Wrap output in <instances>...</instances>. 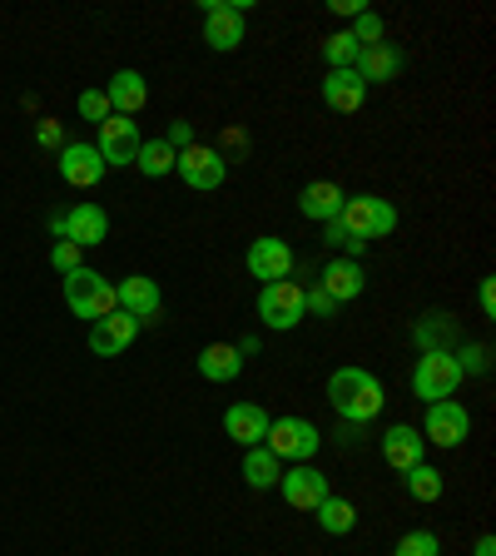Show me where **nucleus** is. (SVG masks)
<instances>
[{
    "mask_svg": "<svg viewBox=\"0 0 496 556\" xmlns=\"http://www.w3.org/2000/svg\"><path fill=\"white\" fill-rule=\"evenodd\" d=\"M60 289H65V303H69V313H80V318H104V313H115L119 308V299H115V283L104 274H94V268H69L65 278H60Z\"/></svg>",
    "mask_w": 496,
    "mask_h": 556,
    "instance_id": "nucleus-2",
    "label": "nucleus"
},
{
    "mask_svg": "<svg viewBox=\"0 0 496 556\" xmlns=\"http://www.w3.org/2000/svg\"><path fill=\"white\" fill-rule=\"evenodd\" d=\"M135 333H139V318H129L125 308H115V313H104V318L90 324V348L100 358H119V353L135 343Z\"/></svg>",
    "mask_w": 496,
    "mask_h": 556,
    "instance_id": "nucleus-13",
    "label": "nucleus"
},
{
    "mask_svg": "<svg viewBox=\"0 0 496 556\" xmlns=\"http://www.w3.org/2000/svg\"><path fill=\"white\" fill-rule=\"evenodd\" d=\"M278 492H283V502H289L293 511H313L318 502H328L333 492H328V477L318 472L313 463H298L293 472L278 477Z\"/></svg>",
    "mask_w": 496,
    "mask_h": 556,
    "instance_id": "nucleus-10",
    "label": "nucleus"
},
{
    "mask_svg": "<svg viewBox=\"0 0 496 556\" xmlns=\"http://www.w3.org/2000/svg\"><path fill=\"white\" fill-rule=\"evenodd\" d=\"M135 164H139V174H144V179H164V174H174V150L164 144V139H144Z\"/></svg>",
    "mask_w": 496,
    "mask_h": 556,
    "instance_id": "nucleus-27",
    "label": "nucleus"
},
{
    "mask_svg": "<svg viewBox=\"0 0 496 556\" xmlns=\"http://www.w3.org/2000/svg\"><path fill=\"white\" fill-rule=\"evenodd\" d=\"M258 318H264V328H274V333H293V328L308 318V308H303V283H293V278L264 283V289H258Z\"/></svg>",
    "mask_w": 496,
    "mask_h": 556,
    "instance_id": "nucleus-5",
    "label": "nucleus"
},
{
    "mask_svg": "<svg viewBox=\"0 0 496 556\" xmlns=\"http://www.w3.org/2000/svg\"><path fill=\"white\" fill-rule=\"evenodd\" d=\"M393 556H442V542L428 532V527H417V532H407L403 542H397Z\"/></svg>",
    "mask_w": 496,
    "mask_h": 556,
    "instance_id": "nucleus-31",
    "label": "nucleus"
},
{
    "mask_svg": "<svg viewBox=\"0 0 496 556\" xmlns=\"http://www.w3.org/2000/svg\"><path fill=\"white\" fill-rule=\"evenodd\" d=\"M457 382H462V368H457V358H452V348H428V353L417 358V368H412V393L422 397L428 407L457 393Z\"/></svg>",
    "mask_w": 496,
    "mask_h": 556,
    "instance_id": "nucleus-4",
    "label": "nucleus"
},
{
    "mask_svg": "<svg viewBox=\"0 0 496 556\" xmlns=\"http://www.w3.org/2000/svg\"><path fill=\"white\" fill-rule=\"evenodd\" d=\"M50 264H55L60 278H65L69 268H80V249H75L69 239H55V249H50Z\"/></svg>",
    "mask_w": 496,
    "mask_h": 556,
    "instance_id": "nucleus-36",
    "label": "nucleus"
},
{
    "mask_svg": "<svg viewBox=\"0 0 496 556\" xmlns=\"http://www.w3.org/2000/svg\"><path fill=\"white\" fill-rule=\"evenodd\" d=\"M452 358H457V368H462V378H467V372H486V368H492V353H486L482 343L462 348V353H452Z\"/></svg>",
    "mask_w": 496,
    "mask_h": 556,
    "instance_id": "nucleus-33",
    "label": "nucleus"
},
{
    "mask_svg": "<svg viewBox=\"0 0 496 556\" xmlns=\"http://www.w3.org/2000/svg\"><path fill=\"white\" fill-rule=\"evenodd\" d=\"M164 144H169L174 154H179V150H189V144H194V129H189V119H174V125H169V135H164Z\"/></svg>",
    "mask_w": 496,
    "mask_h": 556,
    "instance_id": "nucleus-38",
    "label": "nucleus"
},
{
    "mask_svg": "<svg viewBox=\"0 0 496 556\" xmlns=\"http://www.w3.org/2000/svg\"><path fill=\"white\" fill-rule=\"evenodd\" d=\"M104 100H110V115H139L144 104H150V80L139 75V70H119V75H110V90H104Z\"/></svg>",
    "mask_w": 496,
    "mask_h": 556,
    "instance_id": "nucleus-19",
    "label": "nucleus"
},
{
    "mask_svg": "<svg viewBox=\"0 0 496 556\" xmlns=\"http://www.w3.org/2000/svg\"><path fill=\"white\" fill-rule=\"evenodd\" d=\"M343 199L347 194L333 185V179H313V185H303V194H298V214L313 224H328L343 214Z\"/></svg>",
    "mask_w": 496,
    "mask_h": 556,
    "instance_id": "nucleus-23",
    "label": "nucleus"
},
{
    "mask_svg": "<svg viewBox=\"0 0 496 556\" xmlns=\"http://www.w3.org/2000/svg\"><path fill=\"white\" fill-rule=\"evenodd\" d=\"M278 477H283V463H278L268 447H249V452H243V482H249V486L268 492V486H278Z\"/></svg>",
    "mask_w": 496,
    "mask_h": 556,
    "instance_id": "nucleus-25",
    "label": "nucleus"
},
{
    "mask_svg": "<svg viewBox=\"0 0 496 556\" xmlns=\"http://www.w3.org/2000/svg\"><path fill=\"white\" fill-rule=\"evenodd\" d=\"M139 144H144V135H139V125L135 119H125V115H110L100 125V160H104V169H125V164H135L139 160Z\"/></svg>",
    "mask_w": 496,
    "mask_h": 556,
    "instance_id": "nucleus-9",
    "label": "nucleus"
},
{
    "mask_svg": "<svg viewBox=\"0 0 496 556\" xmlns=\"http://www.w3.org/2000/svg\"><path fill=\"white\" fill-rule=\"evenodd\" d=\"M115 299H119V308H125L129 318H139V324H154V318H160V308H164V293H160V283H154L150 274L119 278Z\"/></svg>",
    "mask_w": 496,
    "mask_h": 556,
    "instance_id": "nucleus-12",
    "label": "nucleus"
},
{
    "mask_svg": "<svg viewBox=\"0 0 496 556\" xmlns=\"http://www.w3.org/2000/svg\"><path fill=\"white\" fill-rule=\"evenodd\" d=\"M264 447L274 452L278 463H313V452L323 447V432L313 428L308 417H274Z\"/></svg>",
    "mask_w": 496,
    "mask_h": 556,
    "instance_id": "nucleus-3",
    "label": "nucleus"
},
{
    "mask_svg": "<svg viewBox=\"0 0 496 556\" xmlns=\"http://www.w3.org/2000/svg\"><path fill=\"white\" fill-rule=\"evenodd\" d=\"M338 219L358 233V239H387V233L397 229V208L378 194H347Z\"/></svg>",
    "mask_w": 496,
    "mask_h": 556,
    "instance_id": "nucleus-6",
    "label": "nucleus"
},
{
    "mask_svg": "<svg viewBox=\"0 0 496 556\" xmlns=\"http://www.w3.org/2000/svg\"><path fill=\"white\" fill-rule=\"evenodd\" d=\"M80 115L94 119V125H104V119H110V100H104V90H85L80 94Z\"/></svg>",
    "mask_w": 496,
    "mask_h": 556,
    "instance_id": "nucleus-35",
    "label": "nucleus"
},
{
    "mask_svg": "<svg viewBox=\"0 0 496 556\" xmlns=\"http://www.w3.org/2000/svg\"><path fill=\"white\" fill-rule=\"evenodd\" d=\"M333 11H338V15H353V21H358L368 5H363V0H333Z\"/></svg>",
    "mask_w": 496,
    "mask_h": 556,
    "instance_id": "nucleus-42",
    "label": "nucleus"
},
{
    "mask_svg": "<svg viewBox=\"0 0 496 556\" xmlns=\"http://www.w3.org/2000/svg\"><path fill=\"white\" fill-rule=\"evenodd\" d=\"M55 160H60V179L75 189H94L104 179V160L94 144H65Z\"/></svg>",
    "mask_w": 496,
    "mask_h": 556,
    "instance_id": "nucleus-14",
    "label": "nucleus"
},
{
    "mask_svg": "<svg viewBox=\"0 0 496 556\" xmlns=\"http://www.w3.org/2000/svg\"><path fill=\"white\" fill-rule=\"evenodd\" d=\"M353 70H358L363 85H387L403 75V50L387 46V40H378V46H363L358 60H353Z\"/></svg>",
    "mask_w": 496,
    "mask_h": 556,
    "instance_id": "nucleus-17",
    "label": "nucleus"
},
{
    "mask_svg": "<svg viewBox=\"0 0 496 556\" xmlns=\"http://www.w3.org/2000/svg\"><path fill=\"white\" fill-rule=\"evenodd\" d=\"M442 333H452V324L437 313V324H417V343H422V353L428 348H442Z\"/></svg>",
    "mask_w": 496,
    "mask_h": 556,
    "instance_id": "nucleus-37",
    "label": "nucleus"
},
{
    "mask_svg": "<svg viewBox=\"0 0 496 556\" xmlns=\"http://www.w3.org/2000/svg\"><path fill=\"white\" fill-rule=\"evenodd\" d=\"M313 517H318V527H323L328 536H347L353 527H358V507H353V502H343V497L318 502V507H313Z\"/></svg>",
    "mask_w": 496,
    "mask_h": 556,
    "instance_id": "nucleus-26",
    "label": "nucleus"
},
{
    "mask_svg": "<svg viewBox=\"0 0 496 556\" xmlns=\"http://www.w3.org/2000/svg\"><path fill=\"white\" fill-rule=\"evenodd\" d=\"M35 144H40V150H65V129H60V119H40V125H35Z\"/></svg>",
    "mask_w": 496,
    "mask_h": 556,
    "instance_id": "nucleus-34",
    "label": "nucleus"
},
{
    "mask_svg": "<svg viewBox=\"0 0 496 556\" xmlns=\"http://www.w3.org/2000/svg\"><path fill=\"white\" fill-rule=\"evenodd\" d=\"M328 403L338 407L343 422L363 428V422H372V417L382 413V382L372 378L368 368H338L333 378H328Z\"/></svg>",
    "mask_w": 496,
    "mask_h": 556,
    "instance_id": "nucleus-1",
    "label": "nucleus"
},
{
    "mask_svg": "<svg viewBox=\"0 0 496 556\" xmlns=\"http://www.w3.org/2000/svg\"><path fill=\"white\" fill-rule=\"evenodd\" d=\"M476 556H496V542H492V536H476Z\"/></svg>",
    "mask_w": 496,
    "mask_h": 556,
    "instance_id": "nucleus-43",
    "label": "nucleus"
},
{
    "mask_svg": "<svg viewBox=\"0 0 496 556\" xmlns=\"http://www.w3.org/2000/svg\"><path fill=\"white\" fill-rule=\"evenodd\" d=\"M358 50H363V46H358V40H353L347 30H338V35H328V40H323V60H328L333 70H353Z\"/></svg>",
    "mask_w": 496,
    "mask_h": 556,
    "instance_id": "nucleus-29",
    "label": "nucleus"
},
{
    "mask_svg": "<svg viewBox=\"0 0 496 556\" xmlns=\"http://www.w3.org/2000/svg\"><path fill=\"white\" fill-rule=\"evenodd\" d=\"M347 35H353L358 46H378L382 35H387V25H382V15H378V11H363L358 21H353V30H347Z\"/></svg>",
    "mask_w": 496,
    "mask_h": 556,
    "instance_id": "nucleus-32",
    "label": "nucleus"
},
{
    "mask_svg": "<svg viewBox=\"0 0 496 556\" xmlns=\"http://www.w3.org/2000/svg\"><path fill=\"white\" fill-rule=\"evenodd\" d=\"M363 100H368V85L358 80V70H328L323 80V104L338 115H358Z\"/></svg>",
    "mask_w": 496,
    "mask_h": 556,
    "instance_id": "nucleus-21",
    "label": "nucleus"
},
{
    "mask_svg": "<svg viewBox=\"0 0 496 556\" xmlns=\"http://www.w3.org/2000/svg\"><path fill=\"white\" fill-rule=\"evenodd\" d=\"M403 477H407V492H412L417 502H437V497H442V486H447V482H442V472H437V467H428V463L407 467Z\"/></svg>",
    "mask_w": 496,
    "mask_h": 556,
    "instance_id": "nucleus-28",
    "label": "nucleus"
},
{
    "mask_svg": "<svg viewBox=\"0 0 496 556\" xmlns=\"http://www.w3.org/2000/svg\"><path fill=\"white\" fill-rule=\"evenodd\" d=\"M224 432H229L233 442H239L243 452L249 447H264L268 438V413L258 403H233L229 413H224Z\"/></svg>",
    "mask_w": 496,
    "mask_h": 556,
    "instance_id": "nucleus-20",
    "label": "nucleus"
},
{
    "mask_svg": "<svg viewBox=\"0 0 496 556\" xmlns=\"http://www.w3.org/2000/svg\"><path fill=\"white\" fill-rule=\"evenodd\" d=\"M224 150H229V154H243V150H249V135H243V129H229V135H224ZM219 150V154H224Z\"/></svg>",
    "mask_w": 496,
    "mask_h": 556,
    "instance_id": "nucleus-41",
    "label": "nucleus"
},
{
    "mask_svg": "<svg viewBox=\"0 0 496 556\" xmlns=\"http://www.w3.org/2000/svg\"><path fill=\"white\" fill-rule=\"evenodd\" d=\"M467 432H472V417H467L462 403L442 397V403L428 407V432H422V438H428L432 447H462Z\"/></svg>",
    "mask_w": 496,
    "mask_h": 556,
    "instance_id": "nucleus-11",
    "label": "nucleus"
},
{
    "mask_svg": "<svg viewBox=\"0 0 496 556\" xmlns=\"http://www.w3.org/2000/svg\"><path fill=\"white\" fill-rule=\"evenodd\" d=\"M243 11H249V0H204V40L208 50H229L243 46Z\"/></svg>",
    "mask_w": 496,
    "mask_h": 556,
    "instance_id": "nucleus-7",
    "label": "nucleus"
},
{
    "mask_svg": "<svg viewBox=\"0 0 496 556\" xmlns=\"http://www.w3.org/2000/svg\"><path fill=\"white\" fill-rule=\"evenodd\" d=\"M318 289H323L333 303H353L363 289H368V274H363L353 258H333V264L318 274Z\"/></svg>",
    "mask_w": 496,
    "mask_h": 556,
    "instance_id": "nucleus-22",
    "label": "nucleus"
},
{
    "mask_svg": "<svg viewBox=\"0 0 496 556\" xmlns=\"http://www.w3.org/2000/svg\"><path fill=\"white\" fill-rule=\"evenodd\" d=\"M199 372H204L208 382H233L243 372L239 343H208L204 353H199Z\"/></svg>",
    "mask_w": 496,
    "mask_h": 556,
    "instance_id": "nucleus-24",
    "label": "nucleus"
},
{
    "mask_svg": "<svg viewBox=\"0 0 496 556\" xmlns=\"http://www.w3.org/2000/svg\"><path fill=\"white\" fill-rule=\"evenodd\" d=\"M303 308H308V313H323V318H328V313H338V303L328 299L318 283H313V289H303Z\"/></svg>",
    "mask_w": 496,
    "mask_h": 556,
    "instance_id": "nucleus-39",
    "label": "nucleus"
},
{
    "mask_svg": "<svg viewBox=\"0 0 496 556\" xmlns=\"http://www.w3.org/2000/svg\"><path fill=\"white\" fill-rule=\"evenodd\" d=\"M174 174H179L189 189H219L224 174H229V160H224L219 150H208V144H189V150L174 154Z\"/></svg>",
    "mask_w": 496,
    "mask_h": 556,
    "instance_id": "nucleus-8",
    "label": "nucleus"
},
{
    "mask_svg": "<svg viewBox=\"0 0 496 556\" xmlns=\"http://www.w3.org/2000/svg\"><path fill=\"white\" fill-rule=\"evenodd\" d=\"M422 452H428V438L412 428V422H397V428L382 432V457L393 472H407V467L422 463Z\"/></svg>",
    "mask_w": 496,
    "mask_h": 556,
    "instance_id": "nucleus-18",
    "label": "nucleus"
},
{
    "mask_svg": "<svg viewBox=\"0 0 496 556\" xmlns=\"http://www.w3.org/2000/svg\"><path fill=\"white\" fill-rule=\"evenodd\" d=\"M323 243H328V249H347L353 258H358L363 249H368V239H358V233L347 229L343 219H328V224H323Z\"/></svg>",
    "mask_w": 496,
    "mask_h": 556,
    "instance_id": "nucleus-30",
    "label": "nucleus"
},
{
    "mask_svg": "<svg viewBox=\"0 0 496 556\" xmlns=\"http://www.w3.org/2000/svg\"><path fill=\"white\" fill-rule=\"evenodd\" d=\"M65 239L75 243V249H94V243H104L110 239V214H104L100 204H90V199L75 204L65 214Z\"/></svg>",
    "mask_w": 496,
    "mask_h": 556,
    "instance_id": "nucleus-16",
    "label": "nucleus"
},
{
    "mask_svg": "<svg viewBox=\"0 0 496 556\" xmlns=\"http://www.w3.org/2000/svg\"><path fill=\"white\" fill-rule=\"evenodd\" d=\"M476 303H482V313H486V318H492V313H496V283H492V278H482V289H476Z\"/></svg>",
    "mask_w": 496,
    "mask_h": 556,
    "instance_id": "nucleus-40",
    "label": "nucleus"
},
{
    "mask_svg": "<svg viewBox=\"0 0 496 556\" xmlns=\"http://www.w3.org/2000/svg\"><path fill=\"white\" fill-rule=\"evenodd\" d=\"M249 274L264 278V283H278V278H289L293 274V249L283 239H254L249 243Z\"/></svg>",
    "mask_w": 496,
    "mask_h": 556,
    "instance_id": "nucleus-15",
    "label": "nucleus"
}]
</instances>
